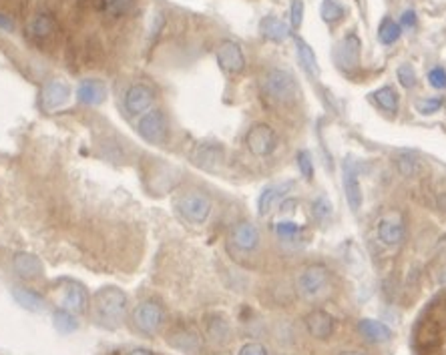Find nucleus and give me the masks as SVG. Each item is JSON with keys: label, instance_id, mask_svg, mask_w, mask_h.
Listing matches in <instances>:
<instances>
[{"label": "nucleus", "instance_id": "obj_1", "mask_svg": "<svg viewBox=\"0 0 446 355\" xmlns=\"http://www.w3.org/2000/svg\"><path fill=\"white\" fill-rule=\"evenodd\" d=\"M129 309L127 293L119 287H105L93 297V318L105 330H119Z\"/></svg>", "mask_w": 446, "mask_h": 355}, {"label": "nucleus", "instance_id": "obj_2", "mask_svg": "<svg viewBox=\"0 0 446 355\" xmlns=\"http://www.w3.org/2000/svg\"><path fill=\"white\" fill-rule=\"evenodd\" d=\"M260 86L263 97L272 105H292L299 97V86L294 74L285 69H270L261 74Z\"/></svg>", "mask_w": 446, "mask_h": 355}, {"label": "nucleus", "instance_id": "obj_3", "mask_svg": "<svg viewBox=\"0 0 446 355\" xmlns=\"http://www.w3.org/2000/svg\"><path fill=\"white\" fill-rule=\"evenodd\" d=\"M332 287V273L324 265H308L299 271L296 279V289L302 299L306 301H320L330 293Z\"/></svg>", "mask_w": 446, "mask_h": 355}, {"label": "nucleus", "instance_id": "obj_4", "mask_svg": "<svg viewBox=\"0 0 446 355\" xmlns=\"http://www.w3.org/2000/svg\"><path fill=\"white\" fill-rule=\"evenodd\" d=\"M177 213L191 225H203L211 215V199L201 191H187L175 201Z\"/></svg>", "mask_w": 446, "mask_h": 355}, {"label": "nucleus", "instance_id": "obj_5", "mask_svg": "<svg viewBox=\"0 0 446 355\" xmlns=\"http://www.w3.org/2000/svg\"><path fill=\"white\" fill-rule=\"evenodd\" d=\"M131 321H133V327L139 333L151 337V335H157L163 330V325H165V311H163V307L157 301L147 299V301H141L133 309Z\"/></svg>", "mask_w": 446, "mask_h": 355}, {"label": "nucleus", "instance_id": "obj_6", "mask_svg": "<svg viewBox=\"0 0 446 355\" xmlns=\"http://www.w3.org/2000/svg\"><path fill=\"white\" fill-rule=\"evenodd\" d=\"M137 133L149 145H157V147L165 145L169 136V124H167L165 112L159 109H151L145 112L137 123Z\"/></svg>", "mask_w": 446, "mask_h": 355}, {"label": "nucleus", "instance_id": "obj_7", "mask_svg": "<svg viewBox=\"0 0 446 355\" xmlns=\"http://www.w3.org/2000/svg\"><path fill=\"white\" fill-rule=\"evenodd\" d=\"M246 145L256 157H270L278 149V135L270 124L256 123L246 135Z\"/></svg>", "mask_w": 446, "mask_h": 355}, {"label": "nucleus", "instance_id": "obj_8", "mask_svg": "<svg viewBox=\"0 0 446 355\" xmlns=\"http://www.w3.org/2000/svg\"><path fill=\"white\" fill-rule=\"evenodd\" d=\"M440 333H442V327H438L430 318L422 315L414 331H412V342L416 345L418 354H433L434 349L440 345Z\"/></svg>", "mask_w": 446, "mask_h": 355}, {"label": "nucleus", "instance_id": "obj_9", "mask_svg": "<svg viewBox=\"0 0 446 355\" xmlns=\"http://www.w3.org/2000/svg\"><path fill=\"white\" fill-rule=\"evenodd\" d=\"M342 183H344V193H346V201L350 209L354 213H358L364 203V195H362V187H360V177H358V167L356 161L348 157L342 163Z\"/></svg>", "mask_w": 446, "mask_h": 355}, {"label": "nucleus", "instance_id": "obj_10", "mask_svg": "<svg viewBox=\"0 0 446 355\" xmlns=\"http://www.w3.org/2000/svg\"><path fill=\"white\" fill-rule=\"evenodd\" d=\"M191 163L203 169V171H217L223 165L225 159V151L219 143H201L195 145V149L189 155Z\"/></svg>", "mask_w": 446, "mask_h": 355}, {"label": "nucleus", "instance_id": "obj_11", "mask_svg": "<svg viewBox=\"0 0 446 355\" xmlns=\"http://www.w3.org/2000/svg\"><path fill=\"white\" fill-rule=\"evenodd\" d=\"M153 103H155V93H153L147 85H141V83L129 86L123 97L125 110H127L129 115H133V117L151 110Z\"/></svg>", "mask_w": 446, "mask_h": 355}, {"label": "nucleus", "instance_id": "obj_12", "mask_svg": "<svg viewBox=\"0 0 446 355\" xmlns=\"http://www.w3.org/2000/svg\"><path fill=\"white\" fill-rule=\"evenodd\" d=\"M59 303H61L62 309L79 315L88 305L87 289L76 281H62L61 291H59Z\"/></svg>", "mask_w": 446, "mask_h": 355}, {"label": "nucleus", "instance_id": "obj_13", "mask_svg": "<svg viewBox=\"0 0 446 355\" xmlns=\"http://www.w3.org/2000/svg\"><path fill=\"white\" fill-rule=\"evenodd\" d=\"M229 243L241 253H251L260 247V231L253 223L241 221L234 225V229L229 233Z\"/></svg>", "mask_w": 446, "mask_h": 355}, {"label": "nucleus", "instance_id": "obj_14", "mask_svg": "<svg viewBox=\"0 0 446 355\" xmlns=\"http://www.w3.org/2000/svg\"><path fill=\"white\" fill-rule=\"evenodd\" d=\"M217 62L225 73L237 74L246 69V54L236 40H223L217 47Z\"/></svg>", "mask_w": 446, "mask_h": 355}, {"label": "nucleus", "instance_id": "obj_15", "mask_svg": "<svg viewBox=\"0 0 446 355\" xmlns=\"http://www.w3.org/2000/svg\"><path fill=\"white\" fill-rule=\"evenodd\" d=\"M169 343L177 351H183L187 355H201L205 349L203 337L193 327H177L169 335Z\"/></svg>", "mask_w": 446, "mask_h": 355}, {"label": "nucleus", "instance_id": "obj_16", "mask_svg": "<svg viewBox=\"0 0 446 355\" xmlns=\"http://www.w3.org/2000/svg\"><path fill=\"white\" fill-rule=\"evenodd\" d=\"M69 98H71L69 86L61 83V81H49L40 91V109L45 112L62 109L69 103Z\"/></svg>", "mask_w": 446, "mask_h": 355}, {"label": "nucleus", "instance_id": "obj_17", "mask_svg": "<svg viewBox=\"0 0 446 355\" xmlns=\"http://www.w3.org/2000/svg\"><path fill=\"white\" fill-rule=\"evenodd\" d=\"M306 330L310 333L314 339H320V342H326L332 337V333L336 330L334 318L324 311V309H314L306 315Z\"/></svg>", "mask_w": 446, "mask_h": 355}, {"label": "nucleus", "instance_id": "obj_18", "mask_svg": "<svg viewBox=\"0 0 446 355\" xmlns=\"http://www.w3.org/2000/svg\"><path fill=\"white\" fill-rule=\"evenodd\" d=\"M26 37L35 42H47L55 37L57 33V21L50 16L49 13H37L35 16H30V21L25 26Z\"/></svg>", "mask_w": 446, "mask_h": 355}, {"label": "nucleus", "instance_id": "obj_19", "mask_svg": "<svg viewBox=\"0 0 446 355\" xmlns=\"http://www.w3.org/2000/svg\"><path fill=\"white\" fill-rule=\"evenodd\" d=\"M360 49H362V45H360V38L354 35V33H350L346 37L342 38L340 42H338V47H336V62L342 66V69H356L360 64Z\"/></svg>", "mask_w": 446, "mask_h": 355}, {"label": "nucleus", "instance_id": "obj_20", "mask_svg": "<svg viewBox=\"0 0 446 355\" xmlns=\"http://www.w3.org/2000/svg\"><path fill=\"white\" fill-rule=\"evenodd\" d=\"M404 223L398 219L396 215L382 217L378 223V239L388 247H396L404 241Z\"/></svg>", "mask_w": 446, "mask_h": 355}, {"label": "nucleus", "instance_id": "obj_21", "mask_svg": "<svg viewBox=\"0 0 446 355\" xmlns=\"http://www.w3.org/2000/svg\"><path fill=\"white\" fill-rule=\"evenodd\" d=\"M292 187H294L292 183L268 185V187L260 193V199H258V213H260V217H268L273 211V207L278 205V201H282L285 197V193H287Z\"/></svg>", "mask_w": 446, "mask_h": 355}, {"label": "nucleus", "instance_id": "obj_22", "mask_svg": "<svg viewBox=\"0 0 446 355\" xmlns=\"http://www.w3.org/2000/svg\"><path fill=\"white\" fill-rule=\"evenodd\" d=\"M76 98H79V103L91 105V107L101 105L107 98V86L103 85L101 81H93V78L83 81L76 88Z\"/></svg>", "mask_w": 446, "mask_h": 355}, {"label": "nucleus", "instance_id": "obj_23", "mask_svg": "<svg viewBox=\"0 0 446 355\" xmlns=\"http://www.w3.org/2000/svg\"><path fill=\"white\" fill-rule=\"evenodd\" d=\"M13 265L14 271H16V275L23 277V279H38V277H42V273H45L42 263L38 261V257L30 255V253H18V255L14 257Z\"/></svg>", "mask_w": 446, "mask_h": 355}, {"label": "nucleus", "instance_id": "obj_24", "mask_svg": "<svg viewBox=\"0 0 446 355\" xmlns=\"http://www.w3.org/2000/svg\"><path fill=\"white\" fill-rule=\"evenodd\" d=\"M13 297L14 301L23 307V309H26V311H33V313H42V311H47V299L40 293H37V291H33V289L14 287Z\"/></svg>", "mask_w": 446, "mask_h": 355}, {"label": "nucleus", "instance_id": "obj_25", "mask_svg": "<svg viewBox=\"0 0 446 355\" xmlns=\"http://www.w3.org/2000/svg\"><path fill=\"white\" fill-rule=\"evenodd\" d=\"M260 33L261 37L272 42H284L285 38L292 35V28L278 16H263L260 23Z\"/></svg>", "mask_w": 446, "mask_h": 355}, {"label": "nucleus", "instance_id": "obj_26", "mask_svg": "<svg viewBox=\"0 0 446 355\" xmlns=\"http://www.w3.org/2000/svg\"><path fill=\"white\" fill-rule=\"evenodd\" d=\"M358 330L372 343L390 342V337H392V330L386 323L376 321V319H362L358 323Z\"/></svg>", "mask_w": 446, "mask_h": 355}, {"label": "nucleus", "instance_id": "obj_27", "mask_svg": "<svg viewBox=\"0 0 446 355\" xmlns=\"http://www.w3.org/2000/svg\"><path fill=\"white\" fill-rule=\"evenodd\" d=\"M207 335L215 345H225L231 339V327L229 321L222 313H213L207 318Z\"/></svg>", "mask_w": 446, "mask_h": 355}, {"label": "nucleus", "instance_id": "obj_28", "mask_svg": "<svg viewBox=\"0 0 446 355\" xmlns=\"http://www.w3.org/2000/svg\"><path fill=\"white\" fill-rule=\"evenodd\" d=\"M296 52H297V59L302 62V66H304V71L310 74L311 78H318L320 76V66H318V59H316V54H314V50L304 40V38L296 37Z\"/></svg>", "mask_w": 446, "mask_h": 355}, {"label": "nucleus", "instance_id": "obj_29", "mask_svg": "<svg viewBox=\"0 0 446 355\" xmlns=\"http://www.w3.org/2000/svg\"><path fill=\"white\" fill-rule=\"evenodd\" d=\"M394 163H396L398 173H400L402 177H408V179L410 177H416L422 169L418 157H416L414 153H410V151H402V153H398V157Z\"/></svg>", "mask_w": 446, "mask_h": 355}, {"label": "nucleus", "instance_id": "obj_30", "mask_svg": "<svg viewBox=\"0 0 446 355\" xmlns=\"http://www.w3.org/2000/svg\"><path fill=\"white\" fill-rule=\"evenodd\" d=\"M52 325H55V330L59 331V333H74L76 327H79V321H76V315L71 313V311H67V309H57L55 313H52Z\"/></svg>", "mask_w": 446, "mask_h": 355}, {"label": "nucleus", "instance_id": "obj_31", "mask_svg": "<svg viewBox=\"0 0 446 355\" xmlns=\"http://www.w3.org/2000/svg\"><path fill=\"white\" fill-rule=\"evenodd\" d=\"M372 97L378 103V107L382 110H386V112H392V115H394L398 110V95L392 86H382V88L374 91Z\"/></svg>", "mask_w": 446, "mask_h": 355}, {"label": "nucleus", "instance_id": "obj_32", "mask_svg": "<svg viewBox=\"0 0 446 355\" xmlns=\"http://www.w3.org/2000/svg\"><path fill=\"white\" fill-rule=\"evenodd\" d=\"M402 35V26L394 23L390 16H384L380 21V26H378V40L382 45H394L398 38Z\"/></svg>", "mask_w": 446, "mask_h": 355}, {"label": "nucleus", "instance_id": "obj_33", "mask_svg": "<svg viewBox=\"0 0 446 355\" xmlns=\"http://www.w3.org/2000/svg\"><path fill=\"white\" fill-rule=\"evenodd\" d=\"M133 2L135 0H99V11L107 16H113V18H119V16H125L133 8Z\"/></svg>", "mask_w": 446, "mask_h": 355}, {"label": "nucleus", "instance_id": "obj_34", "mask_svg": "<svg viewBox=\"0 0 446 355\" xmlns=\"http://www.w3.org/2000/svg\"><path fill=\"white\" fill-rule=\"evenodd\" d=\"M320 14H322L324 23L334 25V23L344 18L346 8H344V4H342L340 0H324L322 6H320Z\"/></svg>", "mask_w": 446, "mask_h": 355}, {"label": "nucleus", "instance_id": "obj_35", "mask_svg": "<svg viewBox=\"0 0 446 355\" xmlns=\"http://www.w3.org/2000/svg\"><path fill=\"white\" fill-rule=\"evenodd\" d=\"M426 318H430L438 325V327H446V295L442 297H436L430 307L426 309V313H424Z\"/></svg>", "mask_w": 446, "mask_h": 355}, {"label": "nucleus", "instance_id": "obj_36", "mask_svg": "<svg viewBox=\"0 0 446 355\" xmlns=\"http://www.w3.org/2000/svg\"><path fill=\"white\" fill-rule=\"evenodd\" d=\"M275 235L282 241H296L302 235V227L294 221H280V223H275Z\"/></svg>", "mask_w": 446, "mask_h": 355}, {"label": "nucleus", "instance_id": "obj_37", "mask_svg": "<svg viewBox=\"0 0 446 355\" xmlns=\"http://www.w3.org/2000/svg\"><path fill=\"white\" fill-rule=\"evenodd\" d=\"M311 213H314V217H316L318 223L330 221V217H332V203L328 201V197L320 195L318 199H314V203H311Z\"/></svg>", "mask_w": 446, "mask_h": 355}, {"label": "nucleus", "instance_id": "obj_38", "mask_svg": "<svg viewBox=\"0 0 446 355\" xmlns=\"http://www.w3.org/2000/svg\"><path fill=\"white\" fill-rule=\"evenodd\" d=\"M414 107H416V110H418L421 115H434V112H438V110L442 109V98L438 97L418 98Z\"/></svg>", "mask_w": 446, "mask_h": 355}, {"label": "nucleus", "instance_id": "obj_39", "mask_svg": "<svg viewBox=\"0 0 446 355\" xmlns=\"http://www.w3.org/2000/svg\"><path fill=\"white\" fill-rule=\"evenodd\" d=\"M297 167H299V173L304 179L311 181L314 179V161H311L310 151H299L297 153Z\"/></svg>", "mask_w": 446, "mask_h": 355}, {"label": "nucleus", "instance_id": "obj_40", "mask_svg": "<svg viewBox=\"0 0 446 355\" xmlns=\"http://www.w3.org/2000/svg\"><path fill=\"white\" fill-rule=\"evenodd\" d=\"M398 83L404 86V88H414L416 86V73L410 64H400L396 71Z\"/></svg>", "mask_w": 446, "mask_h": 355}, {"label": "nucleus", "instance_id": "obj_41", "mask_svg": "<svg viewBox=\"0 0 446 355\" xmlns=\"http://www.w3.org/2000/svg\"><path fill=\"white\" fill-rule=\"evenodd\" d=\"M290 23L292 28L297 30L304 23V2L302 0H292V8H290Z\"/></svg>", "mask_w": 446, "mask_h": 355}, {"label": "nucleus", "instance_id": "obj_42", "mask_svg": "<svg viewBox=\"0 0 446 355\" xmlns=\"http://www.w3.org/2000/svg\"><path fill=\"white\" fill-rule=\"evenodd\" d=\"M428 83H430V86H434V88H438V91L446 88V71L445 69H442V66H434L433 71L428 73Z\"/></svg>", "mask_w": 446, "mask_h": 355}, {"label": "nucleus", "instance_id": "obj_43", "mask_svg": "<svg viewBox=\"0 0 446 355\" xmlns=\"http://www.w3.org/2000/svg\"><path fill=\"white\" fill-rule=\"evenodd\" d=\"M237 355H268V349H265V345H261V343L251 342L246 343V345L239 349V354Z\"/></svg>", "mask_w": 446, "mask_h": 355}, {"label": "nucleus", "instance_id": "obj_44", "mask_svg": "<svg viewBox=\"0 0 446 355\" xmlns=\"http://www.w3.org/2000/svg\"><path fill=\"white\" fill-rule=\"evenodd\" d=\"M400 26L414 28V26H416V13H414V11H404L402 16H400Z\"/></svg>", "mask_w": 446, "mask_h": 355}, {"label": "nucleus", "instance_id": "obj_45", "mask_svg": "<svg viewBox=\"0 0 446 355\" xmlns=\"http://www.w3.org/2000/svg\"><path fill=\"white\" fill-rule=\"evenodd\" d=\"M0 28H2V30H13L14 28L13 18L6 16V14H0Z\"/></svg>", "mask_w": 446, "mask_h": 355}, {"label": "nucleus", "instance_id": "obj_46", "mask_svg": "<svg viewBox=\"0 0 446 355\" xmlns=\"http://www.w3.org/2000/svg\"><path fill=\"white\" fill-rule=\"evenodd\" d=\"M127 355H149L147 351H143V349H135V351H131V354Z\"/></svg>", "mask_w": 446, "mask_h": 355}, {"label": "nucleus", "instance_id": "obj_47", "mask_svg": "<svg viewBox=\"0 0 446 355\" xmlns=\"http://www.w3.org/2000/svg\"><path fill=\"white\" fill-rule=\"evenodd\" d=\"M340 355H364V354H360V351H342Z\"/></svg>", "mask_w": 446, "mask_h": 355}]
</instances>
